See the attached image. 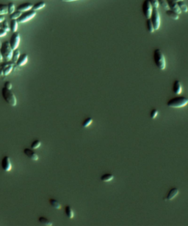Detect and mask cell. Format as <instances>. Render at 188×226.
I'll list each match as a JSON object with an SVG mask.
<instances>
[{
    "label": "cell",
    "instance_id": "1",
    "mask_svg": "<svg viewBox=\"0 0 188 226\" xmlns=\"http://www.w3.org/2000/svg\"><path fill=\"white\" fill-rule=\"evenodd\" d=\"M154 60L155 65L159 70L163 71L166 68V60L161 49H156L154 51Z\"/></svg>",
    "mask_w": 188,
    "mask_h": 226
},
{
    "label": "cell",
    "instance_id": "2",
    "mask_svg": "<svg viewBox=\"0 0 188 226\" xmlns=\"http://www.w3.org/2000/svg\"><path fill=\"white\" fill-rule=\"evenodd\" d=\"M2 95L5 101L11 107H16L17 105V98L14 92L11 91V90L7 89L5 87L2 89Z\"/></svg>",
    "mask_w": 188,
    "mask_h": 226
},
{
    "label": "cell",
    "instance_id": "3",
    "mask_svg": "<svg viewBox=\"0 0 188 226\" xmlns=\"http://www.w3.org/2000/svg\"><path fill=\"white\" fill-rule=\"evenodd\" d=\"M188 104V98L185 97L179 96L171 99L167 103V105L169 108H179L186 106Z\"/></svg>",
    "mask_w": 188,
    "mask_h": 226
},
{
    "label": "cell",
    "instance_id": "4",
    "mask_svg": "<svg viewBox=\"0 0 188 226\" xmlns=\"http://www.w3.org/2000/svg\"><path fill=\"white\" fill-rule=\"evenodd\" d=\"M0 51H1L2 55V57L4 60H5L7 62L11 61L12 60L14 49L11 47L9 41H4L2 43Z\"/></svg>",
    "mask_w": 188,
    "mask_h": 226
},
{
    "label": "cell",
    "instance_id": "5",
    "mask_svg": "<svg viewBox=\"0 0 188 226\" xmlns=\"http://www.w3.org/2000/svg\"><path fill=\"white\" fill-rule=\"evenodd\" d=\"M150 19H151L153 25H154V29L155 30H157V29L159 28V27H160V22H161L160 15H159V13L157 9H156V8H154V9H153L152 14H151V18H150Z\"/></svg>",
    "mask_w": 188,
    "mask_h": 226
},
{
    "label": "cell",
    "instance_id": "6",
    "mask_svg": "<svg viewBox=\"0 0 188 226\" xmlns=\"http://www.w3.org/2000/svg\"><path fill=\"white\" fill-rule=\"evenodd\" d=\"M36 16V11H33V10H30V11H26V12L21 14V16L17 19L18 22L21 23H25L27 21L31 20L32 18H34Z\"/></svg>",
    "mask_w": 188,
    "mask_h": 226
},
{
    "label": "cell",
    "instance_id": "7",
    "mask_svg": "<svg viewBox=\"0 0 188 226\" xmlns=\"http://www.w3.org/2000/svg\"><path fill=\"white\" fill-rule=\"evenodd\" d=\"M152 5L148 0H144L143 3V12L146 19H150L153 12Z\"/></svg>",
    "mask_w": 188,
    "mask_h": 226
},
{
    "label": "cell",
    "instance_id": "8",
    "mask_svg": "<svg viewBox=\"0 0 188 226\" xmlns=\"http://www.w3.org/2000/svg\"><path fill=\"white\" fill-rule=\"evenodd\" d=\"M20 34L18 32H15L13 33L11 36V39H10V44H11V47H12V49L15 50V49H18L19 44H20Z\"/></svg>",
    "mask_w": 188,
    "mask_h": 226
},
{
    "label": "cell",
    "instance_id": "9",
    "mask_svg": "<svg viewBox=\"0 0 188 226\" xmlns=\"http://www.w3.org/2000/svg\"><path fill=\"white\" fill-rule=\"evenodd\" d=\"M13 68H14V63H11L8 61L5 63L2 64L1 68V73L0 75L3 76H7L12 72Z\"/></svg>",
    "mask_w": 188,
    "mask_h": 226
},
{
    "label": "cell",
    "instance_id": "10",
    "mask_svg": "<svg viewBox=\"0 0 188 226\" xmlns=\"http://www.w3.org/2000/svg\"><path fill=\"white\" fill-rule=\"evenodd\" d=\"M2 168L5 172H11L12 169V164H11V158L9 156H5L2 160Z\"/></svg>",
    "mask_w": 188,
    "mask_h": 226
},
{
    "label": "cell",
    "instance_id": "11",
    "mask_svg": "<svg viewBox=\"0 0 188 226\" xmlns=\"http://www.w3.org/2000/svg\"><path fill=\"white\" fill-rule=\"evenodd\" d=\"M179 190L177 189V188H172L171 189V190L168 192V193L166 195V197L164 198L165 201H170L172 200L173 199H174L176 196L179 194Z\"/></svg>",
    "mask_w": 188,
    "mask_h": 226
},
{
    "label": "cell",
    "instance_id": "12",
    "mask_svg": "<svg viewBox=\"0 0 188 226\" xmlns=\"http://www.w3.org/2000/svg\"><path fill=\"white\" fill-rule=\"evenodd\" d=\"M167 2L170 10L174 11V12H176V14H178L179 15L181 14V11L179 9L177 2H176L175 0H167Z\"/></svg>",
    "mask_w": 188,
    "mask_h": 226
},
{
    "label": "cell",
    "instance_id": "13",
    "mask_svg": "<svg viewBox=\"0 0 188 226\" xmlns=\"http://www.w3.org/2000/svg\"><path fill=\"white\" fill-rule=\"evenodd\" d=\"M24 153L25 154V156H27L28 158H30L31 160L35 161H38L39 156L36 154L35 152L32 150V149H29V148H25L24 150Z\"/></svg>",
    "mask_w": 188,
    "mask_h": 226
},
{
    "label": "cell",
    "instance_id": "14",
    "mask_svg": "<svg viewBox=\"0 0 188 226\" xmlns=\"http://www.w3.org/2000/svg\"><path fill=\"white\" fill-rule=\"evenodd\" d=\"M33 7V5L30 2H26L24 4H21L19 6H18L17 11H20V12H26V11H30L32 9Z\"/></svg>",
    "mask_w": 188,
    "mask_h": 226
},
{
    "label": "cell",
    "instance_id": "15",
    "mask_svg": "<svg viewBox=\"0 0 188 226\" xmlns=\"http://www.w3.org/2000/svg\"><path fill=\"white\" fill-rule=\"evenodd\" d=\"M173 91L176 94H181L182 92V86H181V82L179 80H176L174 82V85H173Z\"/></svg>",
    "mask_w": 188,
    "mask_h": 226
},
{
    "label": "cell",
    "instance_id": "16",
    "mask_svg": "<svg viewBox=\"0 0 188 226\" xmlns=\"http://www.w3.org/2000/svg\"><path fill=\"white\" fill-rule=\"evenodd\" d=\"M28 61V55L26 53L21 54L20 57L18 59L17 62H16V65L19 66V67H23V66L25 65Z\"/></svg>",
    "mask_w": 188,
    "mask_h": 226
},
{
    "label": "cell",
    "instance_id": "17",
    "mask_svg": "<svg viewBox=\"0 0 188 226\" xmlns=\"http://www.w3.org/2000/svg\"><path fill=\"white\" fill-rule=\"evenodd\" d=\"M165 14L168 16V17H170L171 19H174V20H177V19H179V15L178 14H176V13L174 12V11H171V10H170V9H168L165 11Z\"/></svg>",
    "mask_w": 188,
    "mask_h": 226
},
{
    "label": "cell",
    "instance_id": "18",
    "mask_svg": "<svg viewBox=\"0 0 188 226\" xmlns=\"http://www.w3.org/2000/svg\"><path fill=\"white\" fill-rule=\"evenodd\" d=\"M65 215L67 216L68 218L69 219H73L74 217V212L73 211V209H71L70 206H66L65 208Z\"/></svg>",
    "mask_w": 188,
    "mask_h": 226
},
{
    "label": "cell",
    "instance_id": "19",
    "mask_svg": "<svg viewBox=\"0 0 188 226\" xmlns=\"http://www.w3.org/2000/svg\"><path fill=\"white\" fill-rule=\"evenodd\" d=\"M114 178V175L110 173H106V174L102 175L101 176V181L104 182H110V181H113Z\"/></svg>",
    "mask_w": 188,
    "mask_h": 226
},
{
    "label": "cell",
    "instance_id": "20",
    "mask_svg": "<svg viewBox=\"0 0 188 226\" xmlns=\"http://www.w3.org/2000/svg\"><path fill=\"white\" fill-rule=\"evenodd\" d=\"M38 221L41 224H42L43 225L45 226H52L53 225V223L51 222L50 220H49L47 218L44 217H40L38 218Z\"/></svg>",
    "mask_w": 188,
    "mask_h": 226
},
{
    "label": "cell",
    "instance_id": "21",
    "mask_svg": "<svg viewBox=\"0 0 188 226\" xmlns=\"http://www.w3.org/2000/svg\"><path fill=\"white\" fill-rule=\"evenodd\" d=\"M18 21L16 19H11V22H10V28H11V30L13 33L17 32L18 29Z\"/></svg>",
    "mask_w": 188,
    "mask_h": 226
},
{
    "label": "cell",
    "instance_id": "22",
    "mask_svg": "<svg viewBox=\"0 0 188 226\" xmlns=\"http://www.w3.org/2000/svg\"><path fill=\"white\" fill-rule=\"evenodd\" d=\"M49 203H50L51 206H52V207L54 208L55 209H58L59 210V209H60L61 208H62L61 204L57 200H55V199L52 198L49 200Z\"/></svg>",
    "mask_w": 188,
    "mask_h": 226
},
{
    "label": "cell",
    "instance_id": "23",
    "mask_svg": "<svg viewBox=\"0 0 188 226\" xmlns=\"http://www.w3.org/2000/svg\"><path fill=\"white\" fill-rule=\"evenodd\" d=\"M146 27H147V30L148 33H153L154 32V25H153L152 22H151V19H147L146 20Z\"/></svg>",
    "mask_w": 188,
    "mask_h": 226
},
{
    "label": "cell",
    "instance_id": "24",
    "mask_svg": "<svg viewBox=\"0 0 188 226\" xmlns=\"http://www.w3.org/2000/svg\"><path fill=\"white\" fill-rule=\"evenodd\" d=\"M21 54H20V51L18 49H15V50H14V52H13V56H12V61L14 63H16V62H17L18 59H19V57H20Z\"/></svg>",
    "mask_w": 188,
    "mask_h": 226
},
{
    "label": "cell",
    "instance_id": "25",
    "mask_svg": "<svg viewBox=\"0 0 188 226\" xmlns=\"http://www.w3.org/2000/svg\"><path fill=\"white\" fill-rule=\"evenodd\" d=\"M178 5H179V9L181 11V13H187L188 12V7L187 5L183 1L178 2Z\"/></svg>",
    "mask_w": 188,
    "mask_h": 226
},
{
    "label": "cell",
    "instance_id": "26",
    "mask_svg": "<svg viewBox=\"0 0 188 226\" xmlns=\"http://www.w3.org/2000/svg\"><path fill=\"white\" fill-rule=\"evenodd\" d=\"M46 6V3L44 2H38L36 4L33 5V7H32V10L35 11H39V10L42 9Z\"/></svg>",
    "mask_w": 188,
    "mask_h": 226
},
{
    "label": "cell",
    "instance_id": "27",
    "mask_svg": "<svg viewBox=\"0 0 188 226\" xmlns=\"http://www.w3.org/2000/svg\"><path fill=\"white\" fill-rule=\"evenodd\" d=\"M92 123H93V119L90 118V117H87V119H85L84 120V122L82 124V128H88Z\"/></svg>",
    "mask_w": 188,
    "mask_h": 226
},
{
    "label": "cell",
    "instance_id": "28",
    "mask_svg": "<svg viewBox=\"0 0 188 226\" xmlns=\"http://www.w3.org/2000/svg\"><path fill=\"white\" fill-rule=\"evenodd\" d=\"M41 146V141L40 140H35L32 141V143L31 144V148L32 150H36L38 149L39 147Z\"/></svg>",
    "mask_w": 188,
    "mask_h": 226
},
{
    "label": "cell",
    "instance_id": "29",
    "mask_svg": "<svg viewBox=\"0 0 188 226\" xmlns=\"http://www.w3.org/2000/svg\"><path fill=\"white\" fill-rule=\"evenodd\" d=\"M8 14V5L4 4H0V15H5Z\"/></svg>",
    "mask_w": 188,
    "mask_h": 226
},
{
    "label": "cell",
    "instance_id": "30",
    "mask_svg": "<svg viewBox=\"0 0 188 226\" xmlns=\"http://www.w3.org/2000/svg\"><path fill=\"white\" fill-rule=\"evenodd\" d=\"M21 14H22V13L19 11H14L13 14H10V18H11V19H16V20H17V19L21 16Z\"/></svg>",
    "mask_w": 188,
    "mask_h": 226
},
{
    "label": "cell",
    "instance_id": "31",
    "mask_svg": "<svg viewBox=\"0 0 188 226\" xmlns=\"http://www.w3.org/2000/svg\"><path fill=\"white\" fill-rule=\"evenodd\" d=\"M158 2H159V5L162 6V8L163 9H165V11H167V10L169 9L167 0H158Z\"/></svg>",
    "mask_w": 188,
    "mask_h": 226
},
{
    "label": "cell",
    "instance_id": "32",
    "mask_svg": "<svg viewBox=\"0 0 188 226\" xmlns=\"http://www.w3.org/2000/svg\"><path fill=\"white\" fill-rule=\"evenodd\" d=\"M2 28L5 29L7 32L8 31L11 30V28H10V24L8 23V21L6 20V19H5V20L2 22Z\"/></svg>",
    "mask_w": 188,
    "mask_h": 226
},
{
    "label": "cell",
    "instance_id": "33",
    "mask_svg": "<svg viewBox=\"0 0 188 226\" xmlns=\"http://www.w3.org/2000/svg\"><path fill=\"white\" fill-rule=\"evenodd\" d=\"M8 14H11L15 11V5L14 3L13 2H10L9 4L8 5Z\"/></svg>",
    "mask_w": 188,
    "mask_h": 226
},
{
    "label": "cell",
    "instance_id": "34",
    "mask_svg": "<svg viewBox=\"0 0 188 226\" xmlns=\"http://www.w3.org/2000/svg\"><path fill=\"white\" fill-rule=\"evenodd\" d=\"M158 113H159L158 110H156V109L151 110V113H150V116H151V118L152 119H156V117L157 116Z\"/></svg>",
    "mask_w": 188,
    "mask_h": 226
},
{
    "label": "cell",
    "instance_id": "35",
    "mask_svg": "<svg viewBox=\"0 0 188 226\" xmlns=\"http://www.w3.org/2000/svg\"><path fill=\"white\" fill-rule=\"evenodd\" d=\"M148 1L150 2V3H151V5H152L153 8H156V9H157V8H159V2H158V0H148Z\"/></svg>",
    "mask_w": 188,
    "mask_h": 226
},
{
    "label": "cell",
    "instance_id": "36",
    "mask_svg": "<svg viewBox=\"0 0 188 226\" xmlns=\"http://www.w3.org/2000/svg\"><path fill=\"white\" fill-rule=\"evenodd\" d=\"M5 88L7 89L11 90V89H12L13 85H12V83H11V82L10 81H7V82H5Z\"/></svg>",
    "mask_w": 188,
    "mask_h": 226
},
{
    "label": "cell",
    "instance_id": "37",
    "mask_svg": "<svg viewBox=\"0 0 188 226\" xmlns=\"http://www.w3.org/2000/svg\"><path fill=\"white\" fill-rule=\"evenodd\" d=\"M7 31L5 30V29H4L3 28L0 27V38L1 37H3V36H6L7 35Z\"/></svg>",
    "mask_w": 188,
    "mask_h": 226
},
{
    "label": "cell",
    "instance_id": "38",
    "mask_svg": "<svg viewBox=\"0 0 188 226\" xmlns=\"http://www.w3.org/2000/svg\"><path fill=\"white\" fill-rule=\"evenodd\" d=\"M5 19V18L4 15H0V23L2 22Z\"/></svg>",
    "mask_w": 188,
    "mask_h": 226
},
{
    "label": "cell",
    "instance_id": "39",
    "mask_svg": "<svg viewBox=\"0 0 188 226\" xmlns=\"http://www.w3.org/2000/svg\"><path fill=\"white\" fill-rule=\"evenodd\" d=\"M62 2H74L77 1V0H61Z\"/></svg>",
    "mask_w": 188,
    "mask_h": 226
},
{
    "label": "cell",
    "instance_id": "40",
    "mask_svg": "<svg viewBox=\"0 0 188 226\" xmlns=\"http://www.w3.org/2000/svg\"><path fill=\"white\" fill-rule=\"evenodd\" d=\"M2 60H3V57H2V55L1 51H0V62L2 61Z\"/></svg>",
    "mask_w": 188,
    "mask_h": 226
},
{
    "label": "cell",
    "instance_id": "41",
    "mask_svg": "<svg viewBox=\"0 0 188 226\" xmlns=\"http://www.w3.org/2000/svg\"><path fill=\"white\" fill-rule=\"evenodd\" d=\"M2 43L1 41H0V49H1V47H2Z\"/></svg>",
    "mask_w": 188,
    "mask_h": 226
},
{
    "label": "cell",
    "instance_id": "42",
    "mask_svg": "<svg viewBox=\"0 0 188 226\" xmlns=\"http://www.w3.org/2000/svg\"><path fill=\"white\" fill-rule=\"evenodd\" d=\"M175 1L177 2H179V1H183V0H175Z\"/></svg>",
    "mask_w": 188,
    "mask_h": 226
}]
</instances>
